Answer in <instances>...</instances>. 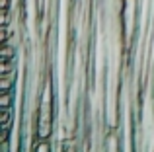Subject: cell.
Returning a JSON list of instances; mask_svg holds the SVG:
<instances>
[{
  "instance_id": "obj_4",
  "label": "cell",
  "mask_w": 154,
  "mask_h": 152,
  "mask_svg": "<svg viewBox=\"0 0 154 152\" xmlns=\"http://www.w3.org/2000/svg\"><path fill=\"white\" fill-rule=\"evenodd\" d=\"M16 70V59L14 61H0V76H6Z\"/></svg>"
},
{
  "instance_id": "obj_2",
  "label": "cell",
  "mask_w": 154,
  "mask_h": 152,
  "mask_svg": "<svg viewBox=\"0 0 154 152\" xmlns=\"http://www.w3.org/2000/svg\"><path fill=\"white\" fill-rule=\"evenodd\" d=\"M33 150L35 152H49V150H53V142L49 138H37L33 144Z\"/></svg>"
},
{
  "instance_id": "obj_5",
  "label": "cell",
  "mask_w": 154,
  "mask_h": 152,
  "mask_svg": "<svg viewBox=\"0 0 154 152\" xmlns=\"http://www.w3.org/2000/svg\"><path fill=\"white\" fill-rule=\"evenodd\" d=\"M105 144H107V150H119L121 148L119 142H117V137H115V135H111V133H109V137L105 138Z\"/></svg>"
},
{
  "instance_id": "obj_3",
  "label": "cell",
  "mask_w": 154,
  "mask_h": 152,
  "mask_svg": "<svg viewBox=\"0 0 154 152\" xmlns=\"http://www.w3.org/2000/svg\"><path fill=\"white\" fill-rule=\"evenodd\" d=\"M0 107H14V90L0 92Z\"/></svg>"
},
{
  "instance_id": "obj_1",
  "label": "cell",
  "mask_w": 154,
  "mask_h": 152,
  "mask_svg": "<svg viewBox=\"0 0 154 152\" xmlns=\"http://www.w3.org/2000/svg\"><path fill=\"white\" fill-rule=\"evenodd\" d=\"M16 59V45L14 43H6L0 49V61H14Z\"/></svg>"
},
{
  "instance_id": "obj_6",
  "label": "cell",
  "mask_w": 154,
  "mask_h": 152,
  "mask_svg": "<svg viewBox=\"0 0 154 152\" xmlns=\"http://www.w3.org/2000/svg\"><path fill=\"white\" fill-rule=\"evenodd\" d=\"M0 10H10V0H0Z\"/></svg>"
}]
</instances>
